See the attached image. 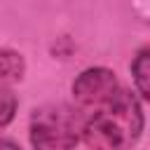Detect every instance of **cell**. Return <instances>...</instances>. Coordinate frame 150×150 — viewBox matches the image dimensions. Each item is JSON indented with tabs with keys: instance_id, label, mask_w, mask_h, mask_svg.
I'll return each mask as SVG.
<instances>
[{
	"instance_id": "6",
	"label": "cell",
	"mask_w": 150,
	"mask_h": 150,
	"mask_svg": "<svg viewBox=\"0 0 150 150\" xmlns=\"http://www.w3.org/2000/svg\"><path fill=\"white\" fill-rule=\"evenodd\" d=\"M14 112H16V96L12 94L9 87L0 84V129H5L12 122Z\"/></svg>"
},
{
	"instance_id": "3",
	"label": "cell",
	"mask_w": 150,
	"mask_h": 150,
	"mask_svg": "<svg viewBox=\"0 0 150 150\" xmlns=\"http://www.w3.org/2000/svg\"><path fill=\"white\" fill-rule=\"evenodd\" d=\"M122 91H124V87L117 82L115 73L108 68H87L73 82V96H75L77 105L89 108L91 112L112 103Z\"/></svg>"
},
{
	"instance_id": "1",
	"label": "cell",
	"mask_w": 150,
	"mask_h": 150,
	"mask_svg": "<svg viewBox=\"0 0 150 150\" xmlns=\"http://www.w3.org/2000/svg\"><path fill=\"white\" fill-rule=\"evenodd\" d=\"M143 131V110L127 89L105 108L84 117L82 138L94 150H129Z\"/></svg>"
},
{
	"instance_id": "4",
	"label": "cell",
	"mask_w": 150,
	"mask_h": 150,
	"mask_svg": "<svg viewBox=\"0 0 150 150\" xmlns=\"http://www.w3.org/2000/svg\"><path fill=\"white\" fill-rule=\"evenodd\" d=\"M23 70H26V63H23V56L14 49H7V47H0V84L7 87L16 80L23 77Z\"/></svg>"
},
{
	"instance_id": "2",
	"label": "cell",
	"mask_w": 150,
	"mask_h": 150,
	"mask_svg": "<svg viewBox=\"0 0 150 150\" xmlns=\"http://www.w3.org/2000/svg\"><path fill=\"white\" fill-rule=\"evenodd\" d=\"M84 115L70 105H42L30 117V143L35 150H70L82 138Z\"/></svg>"
},
{
	"instance_id": "5",
	"label": "cell",
	"mask_w": 150,
	"mask_h": 150,
	"mask_svg": "<svg viewBox=\"0 0 150 150\" xmlns=\"http://www.w3.org/2000/svg\"><path fill=\"white\" fill-rule=\"evenodd\" d=\"M131 73H134V82H136L138 94L143 98H148L150 96V49L148 47H143L136 54V59L131 63Z\"/></svg>"
},
{
	"instance_id": "7",
	"label": "cell",
	"mask_w": 150,
	"mask_h": 150,
	"mask_svg": "<svg viewBox=\"0 0 150 150\" xmlns=\"http://www.w3.org/2000/svg\"><path fill=\"white\" fill-rule=\"evenodd\" d=\"M0 150H19V145H14L12 141H2L0 138Z\"/></svg>"
}]
</instances>
